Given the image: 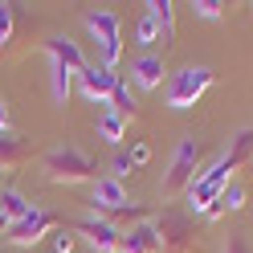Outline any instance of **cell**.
I'll list each match as a JSON object with an SVG mask.
<instances>
[{"label": "cell", "mask_w": 253, "mask_h": 253, "mask_svg": "<svg viewBox=\"0 0 253 253\" xmlns=\"http://www.w3.org/2000/svg\"><path fill=\"white\" fill-rule=\"evenodd\" d=\"M41 171L49 184H86L98 180V164L90 160L82 147H53L41 155Z\"/></svg>", "instance_id": "cell-1"}, {"label": "cell", "mask_w": 253, "mask_h": 253, "mask_svg": "<svg viewBox=\"0 0 253 253\" xmlns=\"http://www.w3.org/2000/svg\"><path fill=\"white\" fill-rule=\"evenodd\" d=\"M216 82V74L209 66H184L168 78V86H164V102L171 110H192L204 94H209V86Z\"/></svg>", "instance_id": "cell-2"}, {"label": "cell", "mask_w": 253, "mask_h": 253, "mask_svg": "<svg viewBox=\"0 0 253 253\" xmlns=\"http://www.w3.org/2000/svg\"><path fill=\"white\" fill-rule=\"evenodd\" d=\"M86 29H90L94 45H98L102 66H106V70H119V61H123V33H119L123 21H119V12H115V8L86 12Z\"/></svg>", "instance_id": "cell-3"}, {"label": "cell", "mask_w": 253, "mask_h": 253, "mask_svg": "<svg viewBox=\"0 0 253 253\" xmlns=\"http://www.w3.org/2000/svg\"><path fill=\"white\" fill-rule=\"evenodd\" d=\"M196 171H200V143L188 135V139H180V147H176V155L168 164V176L160 180V196L176 200L180 192H188V184L196 180Z\"/></svg>", "instance_id": "cell-4"}, {"label": "cell", "mask_w": 253, "mask_h": 253, "mask_svg": "<svg viewBox=\"0 0 253 253\" xmlns=\"http://www.w3.org/2000/svg\"><path fill=\"white\" fill-rule=\"evenodd\" d=\"M57 229V216L53 212H45V209H29L17 225H8L4 229V241L8 245H21V249H33L37 241H45V237H53Z\"/></svg>", "instance_id": "cell-5"}, {"label": "cell", "mask_w": 253, "mask_h": 253, "mask_svg": "<svg viewBox=\"0 0 253 253\" xmlns=\"http://www.w3.org/2000/svg\"><path fill=\"white\" fill-rule=\"evenodd\" d=\"M123 82L119 70H106L102 61H86V70L78 74V90H82L86 102H98V106H110V94Z\"/></svg>", "instance_id": "cell-6"}, {"label": "cell", "mask_w": 253, "mask_h": 253, "mask_svg": "<svg viewBox=\"0 0 253 253\" xmlns=\"http://www.w3.org/2000/svg\"><path fill=\"white\" fill-rule=\"evenodd\" d=\"M74 233L86 237V245H90L94 253H119V241H123V229H115V225L102 220L98 212H94V216H82V220L74 225Z\"/></svg>", "instance_id": "cell-7"}, {"label": "cell", "mask_w": 253, "mask_h": 253, "mask_svg": "<svg viewBox=\"0 0 253 253\" xmlns=\"http://www.w3.org/2000/svg\"><path fill=\"white\" fill-rule=\"evenodd\" d=\"M119 253H164V241H160L155 220H147V225H135V229H123Z\"/></svg>", "instance_id": "cell-8"}, {"label": "cell", "mask_w": 253, "mask_h": 253, "mask_svg": "<svg viewBox=\"0 0 253 253\" xmlns=\"http://www.w3.org/2000/svg\"><path fill=\"white\" fill-rule=\"evenodd\" d=\"M164 74H168V61L160 53H143L131 61V82L139 90H160L164 86Z\"/></svg>", "instance_id": "cell-9"}, {"label": "cell", "mask_w": 253, "mask_h": 253, "mask_svg": "<svg viewBox=\"0 0 253 253\" xmlns=\"http://www.w3.org/2000/svg\"><path fill=\"white\" fill-rule=\"evenodd\" d=\"M41 45H45V53H49V61H61V66L74 70V74H82V70H86V57H82V49H78V41H70L66 33L45 37Z\"/></svg>", "instance_id": "cell-10"}, {"label": "cell", "mask_w": 253, "mask_h": 253, "mask_svg": "<svg viewBox=\"0 0 253 253\" xmlns=\"http://www.w3.org/2000/svg\"><path fill=\"white\" fill-rule=\"evenodd\" d=\"M90 204L98 209V216H106V212H115V209L126 204V188L119 180H110V176H98L94 188H90Z\"/></svg>", "instance_id": "cell-11"}, {"label": "cell", "mask_w": 253, "mask_h": 253, "mask_svg": "<svg viewBox=\"0 0 253 253\" xmlns=\"http://www.w3.org/2000/svg\"><path fill=\"white\" fill-rule=\"evenodd\" d=\"M29 160H33V151H29L25 139L12 135V131H0V171H17Z\"/></svg>", "instance_id": "cell-12"}, {"label": "cell", "mask_w": 253, "mask_h": 253, "mask_svg": "<svg viewBox=\"0 0 253 253\" xmlns=\"http://www.w3.org/2000/svg\"><path fill=\"white\" fill-rule=\"evenodd\" d=\"M220 192H225V188H220V184H212V180H204V176H196L192 184H188V192H184V196H188V209L204 216V212H209L212 204L220 200Z\"/></svg>", "instance_id": "cell-13"}, {"label": "cell", "mask_w": 253, "mask_h": 253, "mask_svg": "<svg viewBox=\"0 0 253 253\" xmlns=\"http://www.w3.org/2000/svg\"><path fill=\"white\" fill-rule=\"evenodd\" d=\"M147 8L155 12V25H160V41H164V53L176 45V4L171 0H147Z\"/></svg>", "instance_id": "cell-14"}, {"label": "cell", "mask_w": 253, "mask_h": 253, "mask_svg": "<svg viewBox=\"0 0 253 253\" xmlns=\"http://www.w3.org/2000/svg\"><path fill=\"white\" fill-rule=\"evenodd\" d=\"M33 209V204H29V196L25 192H17V188H0V225H17V220Z\"/></svg>", "instance_id": "cell-15"}, {"label": "cell", "mask_w": 253, "mask_h": 253, "mask_svg": "<svg viewBox=\"0 0 253 253\" xmlns=\"http://www.w3.org/2000/svg\"><path fill=\"white\" fill-rule=\"evenodd\" d=\"M98 135L106 139L110 147H119V143H123V135H126V119L119 115V110L102 106V110H98Z\"/></svg>", "instance_id": "cell-16"}, {"label": "cell", "mask_w": 253, "mask_h": 253, "mask_svg": "<svg viewBox=\"0 0 253 253\" xmlns=\"http://www.w3.org/2000/svg\"><path fill=\"white\" fill-rule=\"evenodd\" d=\"M70 90H74V70H66L61 61H49V94H53V102L66 106Z\"/></svg>", "instance_id": "cell-17"}, {"label": "cell", "mask_w": 253, "mask_h": 253, "mask_svg": "<svg viewBox=\"0 0 253 253\" xmlns=\"http://www.w3.org/2000/svg\"><path fill=\"white\" fill-rule=\"evenodd\" d=\"M135 45H139V49L160 45V25H155V12H151V8H147L143 17H139V25H135Z\"/></svg>", "instance_id": "cell-18"}, {"label": "cell", "mask_w": 253, "mask_h": 253, "mask_svg": "<svg viewBox=\"0 0 253 253\" xmlns=\"http://www.w3.org/2000/svg\"><path fill=\"white\" fill-rule=\"evenodd\" d=\"M225 155L233 160V168H241V164H249V160H253V126H245V131L233 139Z\"/></svg>", "instance_id": "cell-19"}, {"label": "cell", "mask_w": 253, "mask_h": 253, "mask_svg": "<svg viewBox=\"0 0 253 253\" xmlns=\"http://www.w3.org/2000/svg\"><path fill=\"white\" fill-rule=\"evenodd\" d=\"M110 110H119V115H123L126 123L135 119L139 102H135V94H131V86H126V82H119V86H115V94H110Z\"/></svg>", "instance_id": "cell-20"}, {"label": "cell", "mask_w": 253, "mask_h": 253, "mask_svg": "<svg viewBox=\"0 0 253 253\" xmlns=\"http://www.w3.org/2000/svg\"><path fill=\"white\" fill-rule=\"evenodd\" d=\"M188 8H192L196 12V17L200 21H220V17H225V0H192V4H188Z\"/></svg>", "instance_id": "cell-21"}, {"label": "cell", "mask_w": 253, "mask_h": 253, "mask_svg": "<svg viewBox=\"0 0 253 253\" xmlns=\"http://www.w3.org/2000/svg\"><path fill=\"white\" fill-rule=\"evenodd\" d=\"M216 204H220L225 212H237V209H245V188L237 184V180H233V184H225V192H220V200H216Z\"/></svg>", "instance_id": "cell-22"}, {"label": "cell", "mask_w": 253, "mask_h": 253, "mask_svg": "<svg viewBox=\"0 0 253 253\" xmlns=\"http://www.w3.org/2000/svg\"><path fill=\"white\" fill-rule=\"evenodd\" d=\"M74 245H78L74 225H57L53 229V253H74Z\"/></svg>", "instance_id": "cell-23"}, {"label": "cell", "mask_w": 253, "mask_h": 253, "mask_svg": "<svg viewBox=\"0 0 253 253\" xmlns=\"http://www.w3.org/2000/svg\"><path fill=\"white\" fill-rule=\"evenodd\" d=\"M135 171V164H131V151H115V160H110V180H126Z\"/></svg>", "instance_id": "cell-24"}, {"label": "cell", "mask_w": 253, "mask_h": 253, "mask_svg": "<svg viewBox=\"0 0 253 253\" xmlns=\"http://www.w3.org/2000/svg\"><path fill=\"white\" fill-rule=\"evenodd\" d=\"M12 29H17V21H12V4H0V49H8Z\"/></svg>", "instance_id": "cell-25"}, {"label": "cell", "mask_w": 253, "mask_h": 253, "mask_svg": "<svg viewBox=\"0 0 253 253\" xmlns=\"http://www.w3.org/2000/svg\"><path fill=\"white\" fill-rule=\"evenodd\" d=\"M147 160H151V147H147V143H135V147H131V164H135V168H143Z\"/></svg>", "instance_id": "cell-26"}, {"label": "cell", "mask_w": 253, "mask_h": 253, "mask_svg": "<svg viewBox=\"0 0 253 253\" xmlns=\"http://www.w3.org/2000/svg\"><path fill=\"white\" fill-rule=\"evenodd\" d=\"M225 253H249V241H245L241 233H233L229 241H225Z\"/></svg>", "instance_id": "cell-27"}, {"label": "cell", "mask_w": 253, "mask_h": 253, "mask_svg": "<svg viewBox=\"0 0 253 253\" xmlns=\"http://www.w3.org/2000/svg\"><path fill=\"white\" fill-rule=\"evenodd\" d=\"M220 216H225V209H220V204H212V209H209V212H204V220H209V225H216V220H220Z\"/></svg>", "instance_id": "cell-28"}, {"label": "cell", "mask_w": 253, "mask_h": 253, "mask_svg": "<svg viewBox=\"0 0 253 253\" xmlns=\"http://www.w3.org/2000/svg\"><path fill=\"white\" fill-rule=\"evenodd\" d=\"M0 131H8V110H4V102H0Z\"/></svg>", "instance_id": "cell-29"}, {"label": "cell", "mask_w": 253, "mask_h": 253, "mask_svg": "<svg viewBox=\"0 0 253 253\" xmlns=\"http://www.w3.org/2000/svg\"><path fill=\"white\" fill-rule=\"evenodd\" d=\"M0 233H4V225H0Z\"/></svg>", "instance_id": "cell-30"}]
</instances>
